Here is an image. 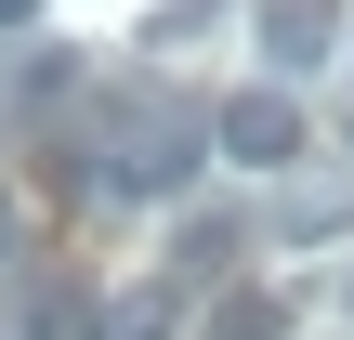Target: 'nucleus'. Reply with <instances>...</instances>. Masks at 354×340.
<instances>
[{
  "mask_svg": "<svg viewBox=\"0 0 354 340\" xmlns=\"http://www.w3.org/2000/svg\"><path fill=\"white\" fill-rule=\"evenodd\" d=\"M92 144H105V197H184L197 157H210V118L171 105V92H105Z\"/></svg>",
  "mask_w": 354,
  "mask_h": 340,
  "instance_id": "nucleus-1",
  "label": "nucleus"
},
{
  "mask_svg": "<svg viewBox=\"0 0 354 340\" xmlns=\"http://www.w3.org/2000/svg\"><path fill=\"white\" fill-rule=\"evenodd\" d=\"M210 144L236 157V170H289L315 131H302V105H289V79H250V92H223L210 105Z\"/></svg>",
  "mask_w": 354,
  "mask_h": 340,
  "instance_id": "nucleus-2",
  "label": "nucleus"
},
{
  "mask_svg": "<svg viewBox=\"0 0 354 340\" xmlns=\"http://www.w3.org/2000/svg\"><path fill=\"white\" fill-rule=\"evenodd\" d=\"M250 39H263L276 79H315V66L354 39V13H342V0H250Z\"/></svg>",
  "mask_w": 354,
  "mask_h": 340,
  "instance_id": "nucleus-3",
  "label": "nucleus"
},
{
  "mask_svg": "<svg viewBox=\"0 0 354 340\" xmlns=\"http://www.w3.org/2000/svg\"><path fill=\"white\" fill-rule=\"evenodd\" d=\"M79 340H184V288L158 275V288H118V301H92Z\"/></svg>",
  "mask_w": 354,
  "mask_h": 340,
  "instance_id": "nucleus-4",
  "label": "nucleus"
},
{
  "mask_svg": "<svg viewBox=\"0 0 354 340\" xmlns=\"http://www.w3.org/2000/svg\"><path fill=\"white\" fill-rule=\"evenodd\" d=\"M236 249H250V223H184V249H171L184 275L171 288H236Z\"/></svg>",
  "mask_w": 354,
  "mask_h": 340,
  "instance_id": "nucleus-5",
  "label": "nucleus"
},
{
  "mask_svg": "<svg viewBox=\"0 0 354 340\" xmlns=\"http://www.w3.org/2000/svg\"><path fill=\"white\" fill-rule=\"evenodd\" d=\"M197 340H289V301H276V288H223Z\"/></svg>",
  "mask_w": 354,
  "mask_h": 340,
  "instance_id": "nucleus-6",
  "label": "nucleus"
},
{
  "mask_svg": "<svg viewBox=\"0 0 354 340\" xmlns=\"http://www.w3.org/2000/svg\"><path fill=\"white\" fill-rule=\"evenodd\" d=\"M66 92H79V52L66 39H26L13 52V105H66Z\"/></svg>",
  "mask_w": 354,
  "mask_h": 340,
  "instance_id": "nucleus-7",
  "label": "nucleus"
},
{
  "mask_svg": "<svg viewBox=\"0 0 354 340\" xmlns=\"http://www.w3.org/2000/svg\"><path fill=\"white\" fill-rule=\"evenodd\" d=\"M13 13H26V0H0V26H13Z\"/></svg>",
  "mask_w": 354,
  "mask_h": 340,
  "instance_id": "nucleus-8",
  "label": "nucleus"
},
{
  "mask_svg": "<svg viewBox=\"0 0 354 340\" xmlns=\"http://www.w3.org/2000/svg\"><path fill=\"white\" fill-rule=\"evenodd\" d=\"M0 249H13V223H0Z\"/></svg>",
  "mask_w": 354,
  "mask_h": 340,
  "instance_id": "nucleus-9",
  "label": "nucleus"
}]
</instances>
